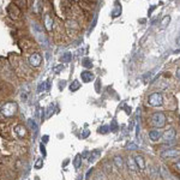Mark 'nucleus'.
Returning <instances> with one entry per match:
<instances>
[{
    "instance_id": "f257e3e1",
    "label": "nucleus",
    "mask_w": 180,
    "mask_h": 180,
    "mask_svg": "<svg viewBox=\"0 0 180 180\" xmlns=\"http://www.w3.org/2000/svg\"><path fill=\"white\" fill-rule=\"evenodd\" d=\"M18 106L16 102H5L0 105V117L4 119H10L17 115Z\"/></svg>"
},
{
    "instance_id": "f03ea898",
    "label": "nucleus",
    "mask_w": 180,
    "mask_h": 180,
    "mask_svg": "<svg viewBox=\"0 0 180 180\" xmlns=\"http://www.w3.org/2000/svg\"><path fill=\"white\" fill-rule=\"evenodd\" d=\"M150 125L153 126V129H163L167 125V115L163 112H155L151 114L150 117Z\"/></svg>"
},
{
    "instance_id": "7ed1b4c3",
    "label": "nucleus",
    "mask_w": 180,
    "mask_h": 180,
    "mask_svg": "<svg viewBox=\"0 0 180 180\" xmlns=\"http://www.w3.org/2000/svg\"><path fill=\"white\" fill-rule=\"evenodd\" d=\"M148 106L149 107H153V108H158L161 106H163L164 103V97L163 94L161 91H156V93H151L148 96Z\"/></svg>"
},
{
    "instance_id": "20e7f679",
    "label": "nucleus",
    "mask_w": 180,
    "mask_h": 180,
    "mask_svg": "<svg viewBox=\"0 0 180 180\" xmlns=\"http://www.w3.org/2000/svg\"><path fill=\"white\" fill-rule=\"evenodd\" d=\"M160 157L163 160H167V161H178V160H180V149L172 148L162 150L160 154Z\"/></svg>"
},
{
    "instance_id": "39448f33",
    "label": "nucleus",
    "mask_w": 180,
    "mask_h": 180,
    "mask_svg": "<svg viewBox=\"0 0 180 180\" xmlns=\"http://www.w3.org/2000/svg\"><path fill=\"white\" fill-rule=\"evenodd\" d=\"M32 29H34V32H35V36H36L37 42L41 46H47V37H46V34L43 32V29L40 25H37V24H34Z\"/></svg>"
},
{
    "instance_id": "423d86ee",
    "label": "nucleus",
    "mask_w": 180,
    "mask_h": 180,
    "mask_svg": "<svg viewBox=\"0 0 180 180\" xmlns=\"http://www.w3.org/2000/svg\"><path fill=\"white\" fill-rule=\"evenodd\" d=\"M17 65H13L15 70H16V73L21 77H27V73L29 72L28 71V67H27V64L24 63L23 59L21 58H17Z\"/></svg>"
},
{
    "instance_id": "0eeeda50",
    "label": "nucleus",
    "mask_w": 180,
    "mask_h": 180,
    "mask_svg": "<svg viewBox=\"0 0 180 180\" xmlns=\"http://www.w3.org/2000/svg\"><path fill=\"white\" fill-rule=\"evenodd\" d=\"M113 164L115 166V168H117L119 172H124L126 168V161L124 156L123 155H120V154H115L114 156H113Z\"/></svg>"
},
{
    "instance_id": "6e6552de",
    "label": "nucleus",
    "mask_w": 180,
    "mask_h": 180,
    "mask_svg": "<svg viewBox=\"0 0 180 180\" xmlns=\"http://www.w3.org/2000/svg\"><path fill=\"white\" fill-rule=\"evenodd\" d=\"M158 172H160V177L162 180H177L166 164H161L158 167Z\"/></svg>"
},
{
    "instance_id": "1a4fd4ad",
    "label": "nucleus",
    "mask_w": 180,
    "mask_h": 180,
    "mask_svg": "<svg viewBox=\"0 0 180 180\" xmlns=\"http://www.w3.org/2000/svg\"><path fill=\"white\" fill-rule=\"evenodd\" d=\"M126 168H127V171L131 174H137V173L139 172V169L137 167V163H136V161H134L132 155H129V156L126 157Z\"/></svg>"
},
{
    "instance_id": "9d476101",
    "label": "nucleus",
    "mask_w": 180,
    "mask_h": 180,
    "mask_svg": "<svg viewBox=\"0 0 180 180\" xmlns=\"http://www.w3.org/2000/svg\"><path fill=\"white\" fill-rule=\"evenodd\" d=\"M148 136L149 139L153 143H156V142H158L162 138V132H161L160 129H151V130H149Z\"/></svg>"
},
{
    "instance_id": "9b49d317",
    "label": "nucleus",
    "mask_w": 180,
    "mask_h": 180,
    "mask_svg": "<svg viewBox=\"0 0 180 180\" xmlns=\"http://www.w3.org/2000/svg\"><path fill=\"white\" fill-rule=\"evenodd\" d=\"M177 138V130L175 129H168L166 130L164 132H162V141L163 142H169V141H174Z\"/></svg>"
},
{
    "instance_id": "f8f14e48",
    "label": "nucleus",
    "mask_w": 180,
    "mask_h": 180,
    "mask_svg": "<svg viewBox=\"0 0 180 180\" xmlns=\"http://www.w3.org/2000/svg\"><path fill=\"white\" fill-rule=\"evenodd\" d=\"M133 158H134V161L137 163V167H138L139 172H144L145 168H147V162H145L144 156L142 154H136V155H133Z\"/></svg>"
},
{
    "instance_id": "ddd939ff",
    "label": "nucleus",
    "mask_w": 180,
    "mask_h": 180,
    "mask_svg": "<svg viewBox=\"0 0 180 180\" xmlns=\"http://www.w3.org/2000/svg\"><path fill=\"white\" fill-rule=\"evenodd\" d=\"M28 61H29V64L32 65V67H39L40 65H41V63H42V56L39 53H32L29 56Z\"/></svg>"
},
{
    "instance_id": "4468645a",
    "label": "nucleus",
    "mask_w": 180,
    "mask_h": 180,
    "mask_svg": "<svg viewBox=\"0 0 180 180\" xmlns=\"http://www.w3.org/2000/svg\"><path fill=\"white\" fill-rule=\"evenodd\" d=\"M15 132H16V136L18 138L23 139V138L27 137V134H28V130H27V127H25L23 124H18V125L15 126Z\"/></svg>"
},
{
    "instance_id": "2eb2a0df",
    "label": "nucleus",
    "mask_w": 180,
    "mask_h": 180,
    "mask_svg": "<svg viewBox=\"0 0 180 180\" xmlns=\"http://www.w3.org/2000/svg\"><path fill=\"white\" fill-rule=\"evenodd\" d=\"M43 21H45L46 29H47V30H52V28H53V19H52V17L49 16V15H45Z\"/></svg>"
},
{
    "instance_id": "dca6fc26",
    "label": "nucleus",
    "mask_w": 180,
    "mask_h": 180,
    "mask_svg": "<svg viewBox=\"0 0 180 180\" xmlns=\"http://www.w3.org/2000/svg\"><path fill=\"white\" fill-rule=\"evenodd\" d=\"M82 79H83V82H84V83L91 82V80L94 79V75H93L91 72H89V71H85V72H83V73H82Z\"/></svg>"
},
{
    "instance_id": "f3484780",
    "label": "nucleus",
    "mask_w": 180,
    "mask_h": 180,
    "mask_svg": "<svg viewBox=\"0 0 180 180\" xmlns=\"http://www.w3.org/2000/svg\"><path fill=\"white\" fill-rule=\"evenodd\" d=\"M100 155H101L100 150H95V151H93L91 155H90V157H89V162H95V161L100 157Z\"/></svg>"
},
{
    "instance_id": "a211bd4d",
    "label": "nucleus",
    "mask_w": 180,
    "mask_h": 180,
    "mask_svg": "<svg viewBox=\"0 0 180 180\" xmlns=\"http://www.w3.org/2000/svg\"><path fill=\"white\" fill-rule=\"evenodd\" d=\"M121 13V7H120V4L119 2H115V7H114V11H113V17H119Z\"/></svg>"
},
{
    "instance_id": "6ab92c4d",
    "label": "nucleus",
    "mask_w": 180,
    "mask_h": 180,
    "mask_svg": "<svg viewBox=\"0 0 180 180\" xmlns=\"http://www.w3.org/2000/svg\"><path fill=\"white\" fill-rule=\"evenodd\" d=\"M126 150H138V145L137 144H134L132 142H129L127 144H126Z\"/></svg>"
},
{
    "instance_id": "aec40b11",
    "label": "nucleus",
    "mask_w": 180,
    "mask_h": 180,
    "mask_svg": "<svg viewBox=\"0 0 180 180\" xmlns=\"http://www.w3.org/2000/svg\"><path fill=\"white\" fill-rule=\"evenodd\" d=\"M169 22H171V17L169 16H166L163 18V19H162V22H161V27H162V28H166V27H167V25H168V23H169Z\"/></svg>"
},
{
    "instance_id": "412c9836",
    "label": "nucleus",
    "mask_w": 180,
    "mask_h": 180,
    "mask_svg": "<svg viewBox=\"0 0 180 180\" xmlns=\"http://www.w3.org/2000/svg\"><path fill=\"white\" fill-rule=\"evenodd\" d=\"M79 83L77 82V80H75V82H72L70 85V90L71 91H75V90H77V89H79Z\"/></svg>"
},
{
    "instance_id": "4be33fe9",
    "label": "nucleus",
    "mask_w": 180,
    "mask_h": 180,
    "mask_svg": "<svg viewBox=\"0 0 180 180\" xmlns=\"http://www.w3.org/2000/svg\"><path fill=\"white\" fill-rule=\"evenodd\" d=\"M83 66H85L86 69H90V67L93 66V63H91V60H90V59H88V58L83 59Z\"/></svg>"
},
{
    "instance_id": "5701e85b",
    "label": "nucleus",
    "mask_w": 180,
    "mask_h": 180,
    "mask_svg": "<svg viewBox=\"0 0 180 180\" xmlns=\"http://www.w3.org/2000/svg\"><path fill=\"white\" fill-rule=\"evenodd\" d=\"M80 160H82V156H80V155H77V156H76V160L73 161V164H75L76 168H79V167H80V163H82Z\"/></svg>"
},
{
    "instance_id": "b1692460",
    "label": "nucleus",
    "mask_w": 180,
    "mask_h": 180,
    "mask_svg": "<svg viewBox=\"0 0 180 180\" xmlns=\"http://www.w3.org/2000/svg\"><path fill=\"white\" fill-rule=\"evenodd\" d=\"M34 12L39 13L40 12V1L39 0H35L34 1Z\"/></svg>"
},
{
    "instance_id": "393cba45",
    "label": "nucleus",
    "mask_w": 180,
    "mask_h": 180,
    "mask_svg": "<svg viewBox=\"0 0 180 180\" xmlns=\"http://www.w3.org/2000/svg\"><path fill=\"white\" fill-rule=\"evenodd\" d=\"M173 166H174V168H175V169H177V171H178V172L180 173V160H178V161H175Z\"/></svg>"
},
{
    "instance_id": "a878e982",
    "label": "nucleus",
    "mask_w": 180,
    "mask_h": 180,
    "mask_svg": "<svg viewBox=\"0 0 180 180\" xmlns=\"http://www.w3.org/2000/svg\"><path fill=\"white\" fill-rule=\"evenodd\" d=\"M64 55H65V56H63V60H64V61H66V63H67V61H70V60H71L70 53H66V54H64Z\"/></svg>"
},
{
    "instance_id": "bb28decb",
    "label": "nucleus",
    "mask_w": 180,
    "mask_h": 180,
    "mask_svg": "<svg viewBox=\"0 0 180 180\" xmlns=\"http://www.w3.org/2000/svg\"><path fill=\"white\" fill-rule=\"evenodd\" d=\"M112 130H113V132H115L118 130V126H117V123H115V121L112 123Z\"/></svg>"
},
{
    "instance_id": "cd10ccee",
    "label": "nucleus",
    "mask_w": 180,
    "mask_h": 180,
    "mask_svg": "<svg viewBox=\"0 0 180 180\" xmlns=\"http://www.w3.org/2000/svg\"><path fill=\"white\" fill-rule=\"evenodd\" d=\"M177 78L180 80V67L178 69V70H177Z\"/></svg>"
},
{
    "instance_id": "c85d7f7f",
    "label": "nucleus",
    "mask_w": 180,
    "mask_h": 180,
    "mask_svg": "<svg viewBox=\"0 0 180 180\" xmlns=\"http://www.w3.org/2000/svg\"><path fill=\"white\" fill-rule=\"evenodd\" d=\"M179 180H180V177H179Z\"/></svg>"
}]
</instances>
